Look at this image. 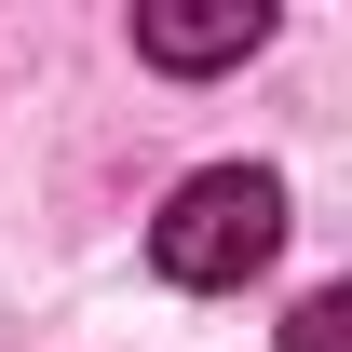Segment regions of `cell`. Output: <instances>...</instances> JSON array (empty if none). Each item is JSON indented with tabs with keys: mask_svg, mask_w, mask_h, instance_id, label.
<instances>
[{
	"mask_svg": "<svg viewBox=\"0 0 352 352\" xmlns=\"http://www.w3.org/2000/svg\"><path fill=\"white\" fill-rule=\"evenodd\" d=\"M271 244H285V176L271 163H204L149 217V271L190 285V298H230L244 271H271Z\"/></svg>",
	"mask_w": 352,
	"mask_h": 352,
	"instance_id": "obj_1",
	"label": "cell"
},
{
	"mask_svg": "<svg viewBox=\"0 0 352 352\" xmlns=\"http://www.w3.org/2000/svg\"><path fill=\"white\" fill-rule=\"evenodd\" d=\"M258 41H271V14H258V0H204V14L149 0V14H135V54H149V68H244Z\"/></svg>",
	"mask_w": 352,
	"mask_h": 352,
	"instance_id": "obj_2",
	"label": "cell"
},
{
	"mask_svg": "<svg viewBox=\"0 0 352 352\" xmlns=\"http://www.w3.org/2000/svg\"><path fill=\"white\" fill-rule=\"evenodd\" d=\"M285 352H352V298L339 285H311V298L285 311Z\"/></svg>",
	"mask_w": 352,
	"mask_h": 352,
	"instance_id": "obj_3",
	"label": "cell"
}]
</instances>
